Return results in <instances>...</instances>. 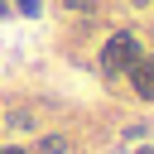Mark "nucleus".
<instances>
[{
  "mask_svg": "<svg viewBox=\"0 0 154 154\" xmlns=\"http://www.w3.org/2000/svg\"><path fill=\"white\" fill-rule=\"evenodd\" d=\"M135 63H140L135 34H111V43L101 48V67H106V72H130Z\"/></svg>",
  "mask_w": 154,
  "mask_h": 154,
  "instance_id": "1",
  "label": "nucleus"
},
{
  "mask_svg": "<svg viewBox=\"0 0 154 154\" xmlns=\"http://www.w3.org/2000/svg\"><path fill=\"white\" fill-rule=\"evenodd\" d=\"M130 82H135V96L154 101V58H140V63L130 67Z\"/></svg>",
  "mask_w": 154,
  "mask_h": 154,
  "instance_id": "2",
  "label": "nucleus"
},
{
  "mask_svg": "<svg viewBox=\"0 0 154 154\" xmlns=\"http://www.w3.org/2000/svg\"><path fill=\"white\" fill-rule=\"evenodd\" d=\"M38 154H67V140L63 135H43L38 140Z\"/></svg>",
  "mask_w": 154,
  "mask_h": 154,
  "instance_id": "3",
  "label": "nucleus"
},
{
  "mask_svg": "<svg viewBox=\"0 0 154 154\" xmlns=\"http://www.w3.org/2000/svg\"><path fill=\"white\" fill-rule=\"evenodd\" d=\"M67 10H77V14H87V10H96V0H67Z\"/></svg>",
  "mask_w": 154,
  "mask_h": 154,
  "instance_id": "4",
  "label": "nucleus"
},
{
  "mask_svg": "<svg viewBox=\"0 0 154 154\" xmlns=\"http://www.w3.org/2000/svg\"><path fill=\"white\" fill-rule=\"evenodd\" d=\"M0 154H29V149H19V144H5V149H0Z\"/></svg>",
  "mask_w": 154,
  "mask_h": 154,
  "instance_id": "5",
  "label": "nucleus"
},
{
  "mask_svg": "<svg viewBox=\"0 0 154 154\" xmlns=\"http://www.w3.org/2000/svg\"><path fill=\"white\" fill-rule=\"evenodd\" d=\"M5 14H10V5H5V0H0V19H5Z\"/></svg>",
  "mask_w": 154,
  "mask_h": 154,
  "instance_id": "6",
  "label": "nucleus"
},
{
  "mask_svg": "<svg viewBox=\"0 0 154 154\" xmlns=\"http://www.w3.org/2000/svg\"><path fill=\"white\" fill-rule=\"evenodd\" d=\"M135 154H154V144H144V149H135Z\"/></svg>",
  "mask_w": 154,
  "mask_h": 154,
  "instance_id": "7",
  "label": "nucleus"
},
{
  "mask_svg": "<svg viewBox=\"0 0 154 154\" xmlns=\"http://www.w3.org/2000/svg\"><path fill=\"white\" fill-rule=\"evenodd\" d=\"M135 5H149V0H135Z\"/></svg>",
  "mask_w": 154,
  "mask_h": 154,
  "instance_id": "8",
  "label": "nucleus"
}]
</instances>
